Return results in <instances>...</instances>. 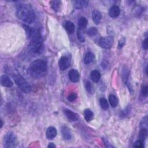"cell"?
Masks as SVG:
<instances>
[{
	"label": "cell",
	"mask_w": 148,
	"mask_h": 148,
	"mask_svg": "<svg viewBox=\"0 0 148 148\" xmlns=\"http://www.w3.org/2000/svg\"><path fill=\"white\" fill-rule=\"evenodd\" d=\"M23 27L30 40L29 45L30 51L34 53H40L43 46V40L40 31L38 29L31 28L26 25H24Z\"/></svg>",
	"instance_id": "cell-1"
},
{
	"label": "cell",
	"mask_w": 148,
	"mask_h": 148,
	"mask_svg": "<svg viewBox=\"0 0 148 148\" xmlns=\"http://www.w3.org/2000/svg\"><path fill=\"white\" fill-rule=\"evenodd\" d=\"M16 16L22 21L31 24L35 20V13L32 8L28 4H20L16 9Z\"/></svg>",
	"instance_id": "cell-2"
},
{
	"label": "cell",
	"mask_w": 148,
	"mask_h": 148,
	"mask_svg": "<svg viewBox=\"0 0 148 148\" xmlns=\"http://www.w3.org/2000/svg\"><path fill=\"white\" fill-rule=\"evenodd\" d=\"M47 66L45 61L43 60H36L33 61L29 68L30 75L32 77L38 78L43 76L47 71Z\"/></svg>",
	"instance_id": "cell-3"
},
{
	"label": "cell",
	"mask_w": 148,
	"mask_h": 148,
	"mask_svg": "<svg viewBox=\"0 0 148 148\" xmlns=\"http://www.w3.org/2000/svg\"><path fill=\"white\" fill-rule=\"evenodd\" d=\"M14 78L15 83L18 87L25 93H28L31 90V86L27 82V80L20 74H16L14 75Z\"/></svg>",
	"instance_id": "cell-4"
},
{
	"label": "cell",
	"mask_w": 148,
	"mask_h": 148,
	"mask_svg": "<svg viewBox=\"0 0 148 148\" xmlns=\"http://www.w3.org/2000/svg\"><path fill=\"white\" fill-rule=\"evenodd\" d=\"M4 147H15L18 145V139L16 135L12 132H8L4 137Z\"/></svg>",
	"instance_id": "cell-5"
},
{
	"label": "cell",
	"mask_w": 148,
	"mask_h": 148,
	"mask_svg": "<svg viewBox=\"0 0 148 148\" xmlns=\"http://www.w3.org/2000/svg\"><path fill=\"white\" fill-rule=\"evenodd\" d=\"M114 37L112 36H108L101 38L98 40V45L104 49H110L114 44Z\"/></svg>",
	"instance_id": "cell-6"
},
{
	"label": "cell",
	"mask_w": 148,
	"mask_h": 148,
	"mask_svg": "<svg viewBox=\"0 0 148 148\" xmlns=\"http://www.w3.org/2000/svg\"><path fill=\"white\" fill-rule=\"evenodd\" d=\"M71 56L69 55H64L59 60V66L61 71L66 70L71 64Z\"/></svg>",
	"instance_id": "cell-7"
},
{
	"label": "cell",
	"mask_w": 148,
	"mask_h": 148,
	"mask_svg": "<svg viewBox=\"0 0 148 148\" xmlns=\"http://www.w3.org/2000/svg\"><path fill=\"white\" fill-rule=\"evenodd\" d=\"M0 83L1 84L6 87H11L14 85V83L12 80L7 75H3L0 78Z\"/></svg>",
	"instance_id": "cell-8"
},
{
	"label": "cell",
	"mask_w": 148,
	"mask_h": 148,
	"mask_svg": "<svg viewBox=\"0 0 148 148\" xmlns=\"http://www.w3.org/2000/svg\"><path fill=\"white\" fill-rule=\"evenodd\" d=\"M74 6L78 9H82L87 8L89 6V1L84 0H77L73 1Z\"/></svg>",
	"instance_id": "cell-9"
},
{
	"label": "cell",
	"mask_w": 148,
	"mask_h": 148,
	"mask_svg": "<svg viewBox=\"0 0 148 148\" xmlns=\"http://www.w3.org/2000/svg\"><path fill=\"white\" fill-rule=\"evenodd\" d=\"M68 77L71 82L76 83L79 79V74L77 70L72 69L68 72Z\"/></svg>",
	"instance_id": "cell-10"
},
{
	"label": "cell",
	"mask_w": 148,
	"mask_h": 148,
	"mask_svg": "<svg viewBox=\"0 0 148 148\" xmlns=\"http://www.w3.org/2000/svg\"><path fill=\"white\" fill-rule=\"evenodd\" d=\"M64 113L66 115V116L68 118V120L71 121H76L78 119V117L76 114L72 111L71 110L68 109H65L64 110Z\"/></svg>",
	"instance_id": "cell-11"
},
{
	"label": "cell",
	"mask_w": 148,
	"mask_h": 148,
	"mask_svg": "<svg viewBox=\"0 0 148 148\" xmlns=\"http://www.w3.org/2000/svg\"><path fill=\"white\" fill-rule=\"evenodd\" d=\"M57 130L54 127H49L46 130V137L49 139H53L57 135Z\"/></svg>",
	"instance_id": "cell-12"
},
{
	"label": "cell",
	"mask_w": 148,
	"mask_h": 148,
	"mask_svg": "<svg viewBox=\"0 0 148 148\" xmlns=\"http://www.w3.org/2000/svg\"><path fill=\"white\" fill-rule=\"evenodd\" d=\"M101 18L102 16L100 11H98L97 10H94L92 12V19L95 24H100L101 20Z\"/></svg>",
	"instance_id": "cell-13"
},
{
	"label": "cell",
	"mask_w": 148,
	"mask_h": 148,
	"mask_svg": "<svg viewBox=\"0 0 148 148\" xmlns=\"http://www.w3.org/2000/svg\"><path fill=\"white\" fill-rule=\"evenodd\" d=\"M61 134L64 139L66 140H70L72 138L70 129L66 126H63L61 127Z\"/></svg>",
	"instance_id": "cell-14"
},
{
	"label": "cell",
	"mask_w": 148,
	"mask_h": 148,
	"mask_svg": "<svg viewBox=\"0 0 148 148\" xmlns=\"http://www.w3.org/2000/svg\"><path fill=\"white\" fill-rule=\"evenodd\" d=\"M120 14V9L119 7L116 5L112 6L109 11V15L111 18H115L119 16Z\"/></svg>",
	"instance_id": "cell-15"
},
{
	"label": "cell",
	"mask_w": 148,
	"mask_h": 148,
	"mask_svg": "<svg viewBox=\"0 0 148 148\" xmlns=\"http://www.w3.org/2000/svg\"><path fill=\"white\" fill-rule=\"evenodd\" d=\"M66 31L70 34H72L75 30V24L71 21H67L64 25Z\"/></svg>",
	"instance_id": "cell-16"
},
{
	"label": "cell",
	"mask_w": 148,
	"mask_h": 148,
	"mask_svg": "<svg viewBox=\"0 0 148 148\" xmlns=\"http://www.w3.org/2000/svg\"><path fill=\"white\" fill-rule=\"evenodd\" d=\"M94 59H95L94 55L91 52H88L86 53L84 56V63L86 64H89L94 61Z\"/></svg>",
	"instance_id": "cell-17"
},
{
	"label": "cell",
	"mask_w": 148,
	"mask_h": 148,
	"mask_svg": "<svg viewBox=\"0 0 148 148\" xmlns=\"http://www.w3.org/2000/svg\"><path fill=\"white\" fill-rule=\"evenodd\" d=\"M51 7L52 9L55 12H58L60 11L61 8V6L62 5V3L61 1H57V0H55V1H52L50 2Z\"/></svg>",
	"instance_id": "cell-18"
},
{
	"label": "cell",
	"mask_w": 148,
	"mask_h": 148,
	"mask_svg": "<svg viewBox=\"0 0 148 148\" xmlns=\"http://www.w3.org/2000/svg\"><path fill=\"white\" fill-rule=\"evenodd\" d=\"M90 77L91 80L95 83H97L100 81L101 79V74L99 71L97 70H93L91 71L90 74Z\"/></svg>",
	"instance_id": "cell-19"
},
{
	"label": "cell",
	"mask_w": 148,
	"mask_h": 148,
	"mask_svg": "<svg viewBox=\"0 0 148 148\" xmlns=\"http://www.w3.org/2000/svg\"><path fill=\"white\" fill-rule=\"evenodd\" d=\"M87 23H88V22L86 18H84V17L80 18L78 22V28L81 29V30L84 29L87 27Z\"/></svg>",
	"instance_id": "cell-20"
},
{
	"label": "cell",
	"mask_w": 148,
	"mask_h": 148,
	"mask_svg": "<svg viewBox=\"0 0 148 148\" xmlns=\"http://www.w3.org/2000/svg\"><path fill=\"white\" fill-rule=\"evenodd\" d=\"M84 116L86 122H89L93 120L94 118V114L90 109H86L84 111Z\"/></svg>",
	"instance_id": "cell-21"
},
{
	"label": "cell",
	"mask_w": 148,
	"mask_h": 148,
	"mask_svg": "<svg viewBox=\"0 0 148 148\" xmlns=\"http://www.w3.org/2000/svg\"><path fill=\"white\" fill-rule=\"evenodd\" d=\"M109 101L111 107L115 108L118 106L119 101L117 97L114 94H110L109 96Z\"/></svg>",
	"instance_id": "cell-22"
},
{
	"label": "cell",
	"mask_w": 148,
	"mask_h": 148,
	"mask_svg": "<svg viewBox=\"0 0 148 148\" xmlns=\"http://www.w3.org/2000/svg\"><path fill=\"white\" fill-rule=\"evenodd\" d=\"M100 104L101 108L104 110H107L109 108V105L107 100L105 98H101L100 99Z\"/></svg>",
	"instance_id": "cell-23"
},
{
	"label": "cell",
	"mask_w": 148,
	"mask_h": 148,
	"mask_svg": "<svg viewBox=\"0 0 148 148\" xmlns=\"http://www.w3.org/2000/svg\"><path fill=\"white\" fill-rule=\"evenodd\" d=\"M147 135V128H142L139 133V139L144 142Z\"/></svg>",
	"instance_id": "cell-24"
},
{
	"label": "cell",
	"mask_w": 148,
	"mask_h": 148,
	"mask_svg": "<svg viewBox=\"0 0 148 148\" xmlns=\"http://www.w3.org/2000/svg\"><path fill=\"white\" fill-rule=\"evenodd\" d=\"M129 75H130V73H129V71L128 70V69H127L126 67L124 68L123 69V72H122V78H123V81L126 84H127V82L128 81Z\"/></svg>",
	"instance_id": "cell-25"
},
{
	"label": "cell",
	"mask_w": 148,
	"mask_h": 148,
	"mask_svg": "<svg viewBox=\"0 0 148 148\" xmlns=\"http://www.w3.org/2000/svg\"><path fill=\"white\" fill-rule=\"evenodd\" d=\"M85 87L86 89V91H87V93L90 94H92L94 93V89L93 87L92 86V84H91V83L89 81H87L85 83Z\"/></svg>",
	"instance_id": "cell-26"
},
{
	"label": "cell",
	"mask_w": 148,
	"mask_h": 148,
	"mask_svg": "<svg viewBox=\"0 0 148 148\" xmlns=\"http://www.w3.org/2000/svg\"><path fill=\"white\" fill-rule=\"evenodd\" d=\"M87 35L90 36H94L98 33V30L95 27H91L87 31Z\"/></svg>",
	"instance_id": "cell-27"
},
{
	"label": "cell",
	"mask_w": 148,
	"mask_h": 148,
	"mask_svg": "<svg viewBox=\"0 0 148 148\" xmlns=\"http://www.w3.org/2000/svg\"><path fill=\"white\" fill-rule=\"evenodd\" d=\"M82 30H81V29H79V28L78 29L77 36H78V39H79L80 42H84V41H85V39H84V35H83V34Z\"/></svg>",
	"instance_id": "cell-28"
},
{
	"label": "cell",
	"mask_w": 148,
	"mask_h": 148,
	"mask_svg": "<svg viewBox=\"0 0 148 148\" xmlns=\"http://www.w3.org/2000/svg\"><path fill=\"white\" fill-rule=\"evenodd\" d=\"M77 98H78V95L75 93H72L68 95L67 99L70 102H74L75 101H76Z\"/></svg>",
	"instance_id": "cell-29"
},
{
	"label": "cell",
	"mask_w": 148,
	"mask_h": 148,
	"mask_svg": "<svg viewBox=\"0 0 148 148\" xmlns=\"http://www.w3.org/2000/svg\"><path fill=\"white\" fill-rule=\"evenodd\" d=\"M143 146H144L143 141L139 139L134 144V147H137V148H142L143 147Z\"/></svg>",
	"instance_id": "cell-30"
},
{
	"label": "cell",
	"mask_w": 148,
	"mask_h": 148,
	"mask_svg": "<svg viewBox=\"0 0 148 148\" xmlns=\"http://www.w3.org/2000/svg\"><path fill=\"white\" fill-rule=\"evenodd\" d=\"M141 93L143 96L146 97L147 95V86H143L142 87L141 90Z\"/></svg>",
	"instance_id": "cell-31"
},
{
	"label": "cell",
	"mask_w": 148,
	"mask_h": 148,
	"mask_svg": "<svg viewBox=\"0 0 148 148\" xmlns=\"http://www.w3.org/2000/svg\"><path fill=\"white\" fill-rule=\"evenodd\" d=\"M125 43H126V39H125V38H122L120 39L119 40V47L120 48L123 47L124 46Z\"/></svg>",
	"instance_id": "cell-32"
},
{
	"label": "cell",
	"mask_w": 148,
	"mask_h": 148,
	"mask_svg": "<svg viewBox=\"0 0 148 148\" xmlns=\"http://www.w3.org/2000/svg\"><path fill=\"white\" fill-rule=\"evenodd\" d=\"M147 38H146L142 42V47L145 49V50H147L148 48V43H147Z\"/></svg>",
	"instance_id": "cell-33"
},
{
	"label": "cell",
	"mask_w": 148,
	"mask_h": 148,
	"mask_svg": "<svg viewBox=\"0 0 148 148\" xmlns=\"http://www.w3.org/2000/svg\"><path fill=\"white\" fill-rule=\"evenodd\" d=\"M103 140L104 142L105 143V145H106V146H107V147H114V146H112V145H111V143H109L108 142V141L107 139H104V138H103Z\"/></svg>",
	"instance_id": "cell-34"
},
{
	"label": "cell",
	"mask_w": 148,
	"mask_h": 148,
	"mask_svg": "<svg viewBox=\"0 0 148 148\" xmlns=\"http://www.w3.org/2000/svg\"><path fill=\"white\" fill-rule=\"evenodd\" d=\"M47 147H56V145L53 143H50Z\"/></svg>",
	"instance_id": "cell-35"
},
{
	"label": "cell",
	"mask_w": 148,
	"mask_h": 148,
	"mask_svg": "<svg viewBox=\"0 0 148 148\" xmlns=\"http://www.w3.org/2000/svg\"><path fill=\"white\" fill-rule=\"evenodd\" d=\"M0 122H1V128H2V127H3V120H0Z\"/></svg>",
	"instance_id": "cell-36"
}]
</instances>
